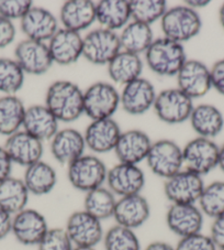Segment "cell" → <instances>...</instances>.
Listing matches in <instances>:
<instances>
[{
	"label": "cell",
	"mask_w": 224,
	"mask_h": 250,
	"mask_svg": "<svg viewBox=\"0 0 224 250\" xmlns=\"http://www.w3.org/2000/svg\"><path fill=\"white\" fill-rule=\"evenodd\" d=\"M45 106L58 122H75L84 114V92L71 81H56L47 88Z\"/></svg>",
	"instance_id": "obj_1"
},
{
	"label": "cell",
	"mask_w": 224,
	"mask_h": 250,
	"mask_svg": "<svg viewBox=\"0 0 224 250\" xmlns=\"http://www.w3.org/2000/svg\"><path fill=\"white\" fill-rule=\"evenodd\" d=\"M144 54L149 70L161 76H176L187 61L182 43L165 37L155 39Z\"/></svg>",
	"instance_id": "obj_2"
},
{
	"label": "cell",
	"mask_w": 224,
	"mask_h": 250,
	"mask_svg": "<svg viewBox=\"0 0 224 250\" xmlns=\"http://www.w3.org/2000/svg\"><path fill=\"white\" fill-rule=\"evenodd\" d=\"M164 37L182 43L191 40L200 33L202 21L197 10L188 6L169 8L161 19Z\"/></svg>",
	"instance_id": "obj_3"
},
{
	"label": "cell",
	"mask_w": 224,
	"mask_h": 250,
	"mask_svg": "<svg viewBox=\"0 0 224 250\" xmlns=\"http://www.w3.org/2000/svg\"><path fill=\"white\" fill-rule=\"evenodd\" d=\"M67 179L72 187L81 192H90L103 187L108 169L100 158L81 156L67 167Z\"/></svg>",
	"instance_id": "obj_4"
},
{
	"label": "cell",
	"mask_w": 224,
	"mask_h": 250,
	"mask_svg": "<svg viewBox=\"0 0 224 250\" xmlns=\"http://www.w3.org/2000/svg\"><path fill=\"white\" fill-rule=\"evenodd\" d=\"M120 52L121 43L115 31L99 28L83 38V57L94 65H108Z\"/></svg>",
	"instance_id": "obj_5"
},
{
	"label": "cell",
	"mask_w": 224,
	"mask_h": 250,
	"mask_svg": "<svg viewBox=\"0 0 224 250\" xmlns=\"http://www.w3.org/2000/svg\"><path fill=\"white\" fill-rule=\"evenodd\" d=\"M120 106V93L110 83L97 82L84 92V114L93 120L112 118Z\"/></svg>",
	"instance_id": "obj_6"
},
{
	"label": "cell",
	"mask_w": 224,
	"mask_h": 250,
	"mask_svg": "<svg viewBox=\"0 0 224 250\" xmlns=\"http://www.w3.org/2000/svg\"><path fill=\"white\" fill-rule=\"evenodd\" d=\"M146 162L152 173L167 180L183 170V149L171 140H158L152 144Z\"/></svg>",
	"instance_id": "obj_7"
},
{
	"label": "cell",
	"mask_w": 224,
	"mask_h": 250,
	"mask_svg": "<svg viewBox=\"0 0 224 250\" xmlns=\"http://www.w3.org/2000/svg\"><path fill=\"white\" fill-rule=\"evenodd\" d=\"M154 110L163 123L177 125L189 120L193 110V101L177 88H167L156 95Z\"/></svg>",
	"instance_id": "obj_8"
},
{
	"label": "cell",
	"mask_w": 224,
	"mask_h": 250,
	"mask_svg": "<svg viewBox=\"0 0 224 250\" xmlns=\"http://www.w3.org/2000/svg\"><path fill=\"white\" fill-rule=\"evenodd\" d=\"M220 146L212 139L197 137L183 149L184 167L204 176L218 167Z\"/></svg>",
	"instance_id": "obj_9"
},
{
	"label": "cell",
	"mask_w": 224,
	"mask_h": 250,
	"mask_svg": "<svg viewBox=\"0 0 224 250\" xmlns=\"http://www.w3.org/2000/svg\"><path fill=\"white\" fill-rule=\"evenodd\" d=\"M205 187L201 175L183 169L165 181L164 193L171 204H198Z\"/></svg>",
	"instance_id": "obj_10"
},
{
	"label": "cell",
	"mask_w": 224,
	"mask_h": 250,
	"mask_svg": "<svg viewBox=\"0 0 224 250\" xmlns=\"http://www.w3.org/2000/svg\"><path fill=\"white\" fill-rule=\"evenodd\" d=\"M65 230L74 247H96L105 236L101 222L84 209L71 214Z\"/></svg>",
	"instance_id": "obj_11"
},
{
	"label": "cell",
	"mask_w": 224,
	"mask_h": 250,
	"mask_svg": "<svg viewBox=\"0 0 224 250\" xmlns=\"http://www.w3.org/2000/svg\"><path fill=\"white\" fill-rule=\"evenodd\" d=\"M49 229L45 216L37 209L27 208L12 217L11 234L23 246L37 247Z\"/></svg>",
	"instance_id": "obj_12"
},
{
	"label": "cell",
	"mask_w": 224,
	"mask_h": 250,
	"mask_svg": "<svg viewBox=\"0 0 224 250\" xmlns=\"http://www.w3.org/2000/svg\"><path fill=\"white\" fill-rule=\"evenodd\" d=\"M15 58L22 71L31 75L45 74L54 64L47 43L29 39L18 43L15 50Z\"/></svg>",
	"instance_id": "obj_13"
},
{
	"label": "cell",
	"mask_w": 224,
	"mask_h": 250,
	"mask_svg": "<svg viewBox=\"0 0 224 250\" xmlns=\"http://www.w3.org/2000/svg\"><path fill=\"white\" fill-rule=\"evenodd\" d=\"M106 183L115 196L136 195L144 188L145 174L139 166L119 162L108 170Z\"/></svg>",
	"instance_id": "obj_14"
},
{
	"label": "cell",
	"mask_w": 224,
	"mask_h": 250,
	"mask_svg": "<svg viewBox=\"0 0 224 250\" xmlns=\"http://www.w3.org/2000/svg\"><path fill=\"white\" fill-rule=\"evenodd\" d=\"M177 76V87L192 101L201 98L212 88L210 68L199 60H187Z\"/></svg>",
	"instance_id": "obj_15"
},
{
	"label": "cell",
	"mask_w": 224,
	"mask_h": 250,
	"mask_svg": "<svg viewBox=\"0 0 224 250\" xmlns=\"http://www.w3.org/2000/svg\"><path fill=\"white\" fill-rule=\"evenodd\" d=\"M205 215L197 204H170L166 214L167 227L179 238L199 234Z\"/></svg>",
	"instance_id": "obj_16"
},
{
	"label": "cell",
	"mask_w": 224,
	"mask_h": 250,
	"mask_svg": "<svg viewBox=\"0 0 224 250\" xmlns=\"http://www.w3.org/2000/svg\"><path fill=\"white\" fill-rule=\"evenodd\" d=\"M156 92L149 80L140 77L127 84L120 94V105L129 115H143L154 106Z\"/></svg>",
	"instance_id": "obj_17"
},
{
	"label": "cell",
	"mask_w": 224,
	"mask_h": 250,
	"mask_svg": "<svg viewBox=\"0 0 224 250\" xmlns=\"http://www.w3.org/2000/svg\"><path fill=\"white\" fill-rule=\"evenodd\" d=\"M3 148L12 163L28 167L41 161L43 156V142L24 130H19L7 138Z\"/></svg>",
	"instance_id": "obj_18"
},
{
	"label": "cell",
	"mask_w": 224,
	"mask_h": 250,
	"mask_svg": "<svg viewBox=\"0 0 224 250\" xmlns=\"http://www.w3.org/2000/svg\"><path fill=\"white\" fill-rule=\"evenodd\" d=\"M121 133L118 123L112 118L93 120L84 133L86 146L94 153L114 151Z\"/></svg>",
	"instance_id": "obj_19"
},
{
	"label": "cell",
	"mask_w": 224,
	"mask_h": 250,
	"mask_svg": "<svg viewBox=\"0 0 224 250\" xmlns=\"http://www.w3.org/2000/svg\"><path fill=\"white\" fill-rule=\"evenodd\" d=\"M47 45L53 62L59 65H71L83 57V37L65 28H59Z\"/></svg>",
	"instance_id": "obj_20"
},
{
	"label": "cell",
	"mask_w": 224,
	"mask_h": 250,
	"mask_svg": "<svg viewBox=\"0 0 224 250\" xmlns=\"http://www.w3.org/2000/svg\"><path fill=\"white\" fill-rule=\"evenodd\" d=\"M149 216V203L142 194L120 197L113 213L117 225L130 228L132 230L143 226Z\"/></svg>",
	"instance_id": "obj_21"
},
{
	"label": "cell",
	"mask_w": 224,
	"mask_h": 250,
	"mask_svg": "<svg viewBox=\"0 0 224 250\" xmlns=\"http://www.w3.org/2000/svg\"><path fill=\"white\" fill-rule=\"evenodd\" d=\"M152 144L148 133L139 129H130L121 133L114 152L120 163L137 166L146 160Z\"/></svg>",
	"instance_id": "obj_22"
},
{
	"label": "cell",
	"mask_w": 224,
	"mask_h": 250,
	"mask_svg": "<svg viewBox=\"0 0 224 250\" xmlns=\"http://www.w3.org/2000/svg\"><path fill=\"white\" fill-rule=\"evenodd\" d=\"M20 27L29 40L45 43L59 29L57 18L50 10L34 6L20 20Z\"/></svg>",
	"instance_id": "obj_23"
},
{
	"label": "cell",
	"mask_w": 224,
	"mask_h": 250,
	"mask_svg": "<svg viewBox=\"0 0 224 250\" xmlns=\"http://www.w3.org/2000/svg\"><path fill=\"white\" fill-rule=\"evenodd\" d=\"M86 142L84 135L73 128L58 130L51 141V152L61 165L70 166L84 156Z\"/></svg>",
	"instance_id": "obj_24"
},
{
	"label": "cell",
	"mask_w": 224,
	"mask_h": 250,
	"mask_svg": "<svg viewBox=\"0 0 224 250\" xmlns=\"http://www.w3.org/2000/svg\"><path fill=\"white\" fill-rule=\"evenodd\" d=\"M58 123L45 105H33L25 109L22 128L43 142L53 139L58 131Z\"/></svg>",
	"instance_id": "obj_25"
},
{
	"label": "cell",
	"mask_w": 224,
	"mask_h": 250,
	"mask_svg": "<svg viewBox=\"0 0 224 250\" xmlns=\"http://www.w3.org/2000/svg\"><path fill=\"white\" fill-rule=\"evenodd\" d=\"M59 20L63 28L79 33L96 21V3L90 0H68L61 8Z\"/></svg>",
	"instance_id": "obj_26"
},
{
	"label": "cell",
	"mask_w": 224,
	"mask_h": 250,
	"mask_svg": "<svg viewBox=\"0 0 224 250\" xmlns=\"http://www.w3.org/2000/svg\"><path fill=\"white\" fill-rule=\"evenodd\" d=\"M189 120L198 136L206 139L219 136L224 128V117L221 110L210 104H200L193 107Z\"/></svg>",
	"instance_id": "obj_27"
},
{
	"label": "cell",
	"mask_w": 224,
	"mask_h": 250,
	"mask_svg": "<svg viewBox=\"0 0 224 250\" xmlns=\"http://www.w3.org/2000/svg\"><path fill=\"white\" fill-rule=\"evenodd\" d=\"M130 19V1L101 0L96 3V21L103 29L117 31L126 27Z\"/></svg>",
	"instance_id": "obj_28"
},
{
	"label": "cell",
	"mask_w": 224,
	"mask_h": 250,
	"mask_svg": "<svg viewBox=\"0 0 224 250\" xmlns=\"http://www.w3.org/2000/svg\"><path fill=\"white\" fill-rule=\"evenodd\" d=\"M22 180L30 194L42 196L53 191L57 183V174L53 167L41 160L25 167Z\"/></svg>",
	"instance_id": "obj_29"
},
{
	"label": "cell",
	"mask_w": 224,
	"mask_h": 250,
	"mask_svg": "<svg viewBox=\"0 0 224 250\" xmlns=\"http://www.w3.org/2000/svg\"><path fill=\"white\" fill-rule=\"evenodd\" d=\"M143 72V62L140 55L122 51L108 64V74L114 83L126 86L140 79Z\"/></svg>",
	"instance_id": "obj_30"
},
{
	"label": "cell",
	"mask_w": 224,
	"mask_h": 250,
	"mask_svg": "<svg viewBox=\"0 0 224 250\" xmlns=\"http://www.w3.org/2000/svg\"><path fill=\"white\" fill-rule=\"evenodd\" d=\"M29 196L22 179L10 176L0 183V208L12 216L27 208Z\"/></svg>",
	"instance_id": "obj_31"
},
{
	"label": "cell",
	"mask_w": 224,
	"mask_h": 250,
	"mask_svg": "<svg viewBox=\"0 0 224 250\" xmlns=\"http://www.w3.org/2000/svg\"><path fill=\"white\" fill-rule=\"evenodd\" d=\"M119 37L121 50L136 55L145 53L155 40L150 25L136 21L129 22Z\"/></svg>",
	"instance_id": "obj_32"
},
{
	"label": "cell",
	"mask_w": 224,
	"mask_h": 250,
	"mask_svg": "<svg viewBox=\"0 0 224 250\" xmlns=\"http://www.w3.org/2000/svg\"><path fill=\"white\" fill-rule=\"evenodd\" d=\"M25 107L16 95L0 97V135L10 137L22 127Z\"/></svg>",
	"instance_id": "obj_33"
},
{
	"label": "cell",
	"mask_w": 224,
	"mask_h": 250,
	"mask_svg": "<svg viewBox=\"0 0 224 250\" xmlns=\"http://www.w3.org/2000/svg\"><path fill=\"white\" fill-rule=\"evenodd\" d=\"M117 197L109 188L100 187L87 192L84 198V210L99 221L113 217Z\"/></svg>",
	"instance_id": "obj_34"
},
{
	"label": "cell",
	"mask_w": 224,
	"mask_h": 250,
	"mask_svg": "<svg viewBox=\"0 0 224 250\" xmlns=\"http://www.w3.org/2000/svg\"><path fill=\"white\" fill-rule=\"evenodd\" d=\"M198 206L205 216L212 219L224 215V181H214L205 185Z\"/></svg>",
	"instance_id": "obj_35"
},
{
	"label": "cell",
	"mask_w": 224,
	"mask_h": 250,
	"mask_svg": "<svg viewBox=\"0 0 224 250\" xmlns=\"http://www.w3.org/2000/svg\"><path fill=\"white\" fill-rule=\"evenodd\" d=\"M102 241L105 250H142L135 231L117 224L105 232Z\"/></svg>",
	"instance_id": "obj_36"
},
{
	"label": "cell",
	"mask_w": 224,
	"mask_h": 250,
	"mask_svg": "<svg viewBox=\"0 0 224 250\" xmlns=\"http://www.w3.org/2000/svg\"><path fill=\"white\" fill-rule=\"evenodd\" d=\"M167 9V2L164 0H131L130 1L132 21L148 25L161 20Z\"/></svg>",
	"instance_id": "obj_37"
},
{
	"label": "cell",
	"mask_w": 224,
	"mask_h": 250,
	"mask_svg": "<svg viewBox=\"0 0 224 250\" xmlns=\"http://www.w3.org/2000/svg\"><path fill=\"white\" fill-rule=\"evenodd\" d=\"M24 74L16 60L0 58V92L16 95L24 84Z\"/></svg>",
	"instance_id": "obj_38"
},
{
	"label": "cell",
	"mask_w": 224,
	"mask_h": 250,
	"mask_svg": "<svg viewBox=\"0 0 224 250\" xmlns=\"http://www.w3.org/2000/svg\"><path fill=\"white\" fill-rule=\"evenodd\" d=\"M74 245L65 228H50L44 238L37 245V250H73Z\"/></svg>",
	"instance_id": "obj_39"
},
{
	"label": "cell",
	"mask_w": 224,
	"mask_h": 250,
	"mask_svg": "<svg viewBox=\"0 0 224 250\" xmlns=\"http://www.w3.org/2000/svg\"><path fill=\"white\" fill-rule=\"evenodd\" d=\"M32 7L30 0H0V16L10 21L21 20Z\"/></svg>",
	"instance_id": "obj_40"
},
{
	"label": "cell",
	"mask_w": 224,
	"mask_h": 250,
	"mask_svg": "<svg viewBox=\"0 0 224 250\" xmlns=\"http://www.w3.org/2000/svg\"><path fill=\"white\" fill-rule=\"evenodd\" d=\"M175 248L176 250H218L210 236L202 232L180 238Z\"/></svg>",
	"instance_id": "obj_41"
},
{
	"label": "cell",
	"mask_w": 224,
	"mask_h": 250,
	"mask_svg": "<svg viewBox=\"0 0 224 250\" xmlns=\"http://www.w3.org/2000/svg\"><path fill=\"white\" fill-rule=\"evenodd\" d=\"M16 27L12 21L0 16V49L7 47L15 41Z\"/></svg>",
	"instance_id": "obj_42"
},
{
	"label": "cell",
	"mask_w": 224,
	"mask_h": 250,
	"mask_svg": "<svg viewBox=\"0 0 224 250\" xmlns=\"http://www.w3.org/2000/svg\"><path fill=\"white\" fill-rule=\"evenodd\" d=\"M212 88L224 96V59L219 60L210 68Z\"/></svg>",
	"instance_id": "obj_43"
},
{
	"label": "cell",
	"mask_w": 224,
	"mask_h": 250,
	"mask_svg": "<svg viewBox=\"0 0 224 250\" xmlns=\"http://www.w3.org/2000/svg\"><path fill=\"white\" fill-rule=\"evenodd\" d=\"M209 236L218 249H224V215L213 219Z\"/></svg>",
	"instance_id": "obj_44"
},
{
	"label": "cell",
	"mask_w": 224,
	"mask_h": 250,
	"mask_svg": "<svg viewBox=\"0 0 224 250\" xmlns=\"http://www.w3.org/2000/svg\"><path fill=\"white\" fill-rule=\"evenodd\" d=\"M12 161L3 146H0V183L11 176Z\"/></svg>",
	"instance_id": "obj_45"
},
{
	"label": "cell",
	"mask_w": 224,
	"mask_h": 250,
	"mask_svg": "<svg viewBox=\"0 0 224 250\" xmlns=\"http://www.w3.org/2000/svg\"><path fill=\"white\" fill-rule=\"evenodd\" d=\"M12 215L0 208V240H3L11 234Z\"/></svg>",
	"instance_id": "obj_46"
},
{
	"label": "cell",
	"mask_w": 224,
	"mask_h": 250,
	"mask_svg": "<svg viewBox=\"0 0 224 250\" xmlns=\"http://www.w3.org/2000/svg\"><path fill=\"white\" fill-rule=\"evenodd\" d=\"M143 250H176V248L170 244L165 243V241L157 240L149 244Z\"/></svg>",
	"instance_id": "obj_47"
},
{
	"label": "cell",
	"mask_w": 224,
	"mask_h": 250,
	"mask_svg": "<svg viewBox=\"0 0 224 250\" xmlns=\"http://www.w3.org/2000/svg\"><path fill=\"white\" fill-rule=\"evenodd\" d=\"M210 1L208 0H205V1H200V0H188L186 1V6H188L189 8H191V9L196 10V9H199V8H205L206 6H209Z\"/></svg>",
	"instance_id": "obj_48"
},
{
	"label": "cell",
	"mask_w": 224,
	"mask_h": 250,
	"mask_svg": "<svg viewBox=\"0 0 224 250\" xmlns=\"http://www.w3.org/2000/svg\"><path fill=\"white\" fill-rule=\"evenodd\" d=\"M218 167H220V170H221L224 173V144L220 146V149H219Z\"/></svg>",
	"instance_id": "obj_49"
},
{
	"label": "cell",
	"mask_w": 224,
	"mask_h": 250,
	"mask_svg": "<svg viewBox=\"0 0 224 250\" xmlns=\"http://www.w3.org/2000/svg\"><path fill=\"white\" fill-rule=\"evenodd\" d=\"M219 21H220V24H221V27L224 30V3L219 10Z\"/></svg>",
	"instance_id": "obj_50"
},
{
	"label": "cell",
	"mask_w": 224,
	"mask_h": 250,
	"mask_svg": "<svg viewBox=\"0 0 224 250\" xmlns=\"http://www.w3.org/2000/svg\"><path fill=\"white\" fill-rule=\"evenodd\" d=\"M73 250H97L96 247H74Z\"/></svg>",
	"instance_id": "obj_51"
},
{
	"label": "cell",
	"mask_w": 224,
	"mask_h": 250,
	"mask_svg": "<svg viewBox=\"0 0 224 250\" xmlns=\"http://www.w3.org/2000/svg\"><path fill=\"white\" fill-rule=\"evenodd\" d=\"M218 250H224V249H218Z\"/></svg>",
	"instance_id": "obj_52"
}]
</instances>
